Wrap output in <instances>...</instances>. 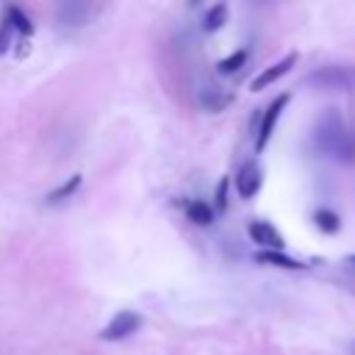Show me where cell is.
I'll list each match as a JSON object with an SVG mask.
<instances>
[{"instance_id":"obj_16","label":"cell","mask_w":355,"mask_h":355,"mask_svg":"<svg viewBox=\"0 0 355 355\" xmlns=\"http://www.w3.org/2000/svg\"><path fill=\"white\" fill-rule=\"evenodd\" d=\"M244 61H247V50H236L227 58H222L216 64V69H219V75H233V72H239L244 67Z\"/></svg>"},{"instance_id":"obj_18","label":"cell","mask_w":355,"mask_h":355,"mask_svg":"<svg viewBox=\"0 0 355 355\" xmlns=\"http://www.w3.org/2000/svg\"><path fill=\"white\" fill-rule=\"evenodd\" d=\"M227 186H230V178H222L219 186H216V211L227 208Z\"/></svg>"},{"instance_id":"obj_10","label":"cell","mask_w":355,"mask_h":355,"mask_svg":"<svg viewBox=\"0 0 355 355\" xmlns=\"http://www.w3.org/2000/svg\"><path fill=\"white\" fill-rule=\"evenodd\" d=\"M8 19H11V25H14V31H17V36L25 42L28 36H33V31H36V25L31 22V17L19 8V6H6V11H3Z\"/></svg>"},{"instance_id":"obj_4","label":"cell","mask_w":355,"mask_h":355,"mask_svg":"<svg viewBox=\"0 0 355 355\" xmlns=\"http://www.w3.org/2000/svg\"><path fill=\"white\" fill-rule=\"evenodd\" d=\"M139 327H141V316H139L136 311H119V313H114V319L103 327L100 338H103V341H122V338L133 336Z\"/></svg>"},{"instance_id":"obj_9","label":"cell","mask_w":355,"mask_h":355,"mask_svg":"<svg viewBox=\"0 0 355 355\" xmlns=\"http://www.w3.org/2000/svg\"><path fill=\"white\" fill-rule=\"evenodd\" d=\"M255 261H258V263H266V266H280V269H305L302 261L286 255L283 250H261V252L255 255Z\"/></svg>"},{"instance_id":"obj_7","label":"cell","mask_w":355,"mask_h":355,"mask_svg":"<svg viewBox=\"0 0 355 355\" xmlns=\"http://www.w3.org/2000/svg\"><path fill=\"white\" fill-rule=\"evenodd\" d=\"M308 83L319 86V89H349L352 86L349 72L344 67H322V69L308 75Z\"/></svg>"},{"instance_id":"obj_6","label":"cell","mask_w":355,"mask_h":355,"mask_svg":"<svg viewBox=\"0 0 355 355\" xmlns=\"http://www.w3.org/2000/svg\"><path fill=\"white\" fill-rule=\"evenodd\" d=\"M233 186H236V194L241 200H252L258 194V189H261V166L255 161L241 164V169L233 178Z\"/></svg>"},{"instance_id":"obj_3","label":"cell","mask_w":355,"mask_h":355,"mask_svg":"<svg viewBox=\"0 0 355 355\" xmlns=\"http://www.w3.org/2000/svg\"><path fill=\"white\" fill-rule=\"evenodd\" d=\"M288 100H291L288 94H277V97L266 105V111H263V116H261V125H258V136H255V153H263V150H266V144H269V139H272V130H275V125H277L283 108L288 105Z\"/></svg>"},{"instance_id":"obj_1","label":"cell","mask_w":355,"mask_h":355,"mask_svg":"<svg viewBox=\"0 0 355 355\" xmlns=\"http://www.w3.org/2000/svg\"><path fill=\"white\" fill-rule=\"evenodd\" d=\"M313 139H316V147L324 153V155H330V158H336V161H355V133L344 125V119L336 114V111H327L322 119H319V125H316V133H313Z\"/></svg>"},{"instance_id":"obj_17","label":"cell","mask_w":355,"mask_h":355,"mask_svg":"<svg viewBox=\"0 0 355 355\" xmlns=\"http://www.w3.org/2000/svg\"><path fill=\"white\" fill-rule=\"evenodd\" d=\"M14 39H17V31H14L11 19L3 14V17H0V55L11 53V47H14Z\"/></svg>"},{"instance_id":"obj_19","label":"cell","mask_w":355,"mask_h":355,"mask_svg":"<svg viewBox=\"0 0 355 355\" xmlns=\"http://www.w3.org/2000/svg\"><path fill=\"white\" fill-rule=\"evenodd\" d=\"M197 3H202V0H189V6H197Z\"/></svg>"},{"instance_id":"obj_11","label":"cell","mask_w":355,"mask_h":355,"mask_svg":"<svg viewBox=\"0 0 355 355\" xmlns=\"http://www.w3.org/2000/svg\"><path fill=\"white\" fill-rule=\"evenodd\" d=\"M186 216H189V222H194L200 227H208L214 222V205H208L205 200H191L186 205Z\"/></svg>"},{"instance_id":"obj_15","label":"cell","mask_w":355,"mask_h":355,"mask_svg":"<svg viewBox=\"0 0 355 355\" xmlns=\"http://www.w3.org/2000/svg\"><path fill=\"white\" fill-rule=\"evenodd\" d=\"M233 103V94L230 92H219V89H211L202 94V108L205 111H222Z\"/></svg>"},{"instance_id":"obj_20","label":"cell","mask_w":355,"mask_h":355,"mask_svg":"<svg viewBox=\"0 0 355 355\" xmlns=\"http://www.w3.org/2000/svg\"><path fill=\"white\" fill-rule=\"evenodd\" d=\"M347 261H349V263H352V266H355V255H349V258H347Z\"/></svg>"},{"instance_id":"obj_5","label":"cell","mask_w":355,"mask_h":355,"mask_svg":"<svg viewBox=\"0 0 355 355\" xmlns=\"http://www.w3.org/2000/svg\"><path fill=\"white\" fill-rule=\"evenodd\" d=\"M297 64V53H288V55H283L280 61H275V64H269V67H263L252 80H250V89L252 92H261V89H266V86H272V83H277L283 75H288L291 72V67Z\"/></svg>"},{"instance_id":"obj_13","label":"cell","mask_w":355,"mask_h":355,"mask_svg":"<svg viewBox=\"0 0 355 355\" xmlns=\"http://www.w3.org/2000/svg\"><path fill=\"white\" fill-rule=\"evenodd\" d=\"M313 222H316V227L322 230V233H338V227H341V216L336 214V211H330V208H316L313 211Z\"/></svg>"},{"instance_id":"obj_2","label":"cell","mask_w":355,"mask_h":355,"mask_svg":"<svg viewBox=\"0 0 355 355\" xmlns=\"http://www.w3.org/2000/svg\"><path fill=\"white\" fill-rule=\"evenodd\" d=\"M55 17L67 28H83L94 17V0H58Z\"/></svg>"},{"instance_id":"obj_12","label":"cell","mask_w":355,"mask_h":355,"mask_svg":"<svg viewBox=\"0 0 355 355\" xmlns=\"http://www.w3.org/2000/svg\"><path fill=\"white\" fill-rule=\"evenodd\" d=\"M225 22H227V6H225V3H216V6H211L208 14L202 17V31H205V33H216L219 28H225Z\"/></svg>"},{"instance_id":"obj_8","label":"cell","mask_w":355,"mask_h":355,"mask_svg":"<svg viewBox=\"0 0 355 355\" xmlns=\"http://www.w3.org/2000/svg\"><path fill=\"white\" fill-rule=\"evenodd\" d=\"M247 233H250V239L255 241V244H261V247H266V250H283V236L277 233V227L272 225V222H266V219H252L250 225H247Z\"/></svg>"},{"instance_id":"obj_21","label":"cell","mask_w":355,"mask_h":355,"mask_svg":"<svg viewBox=\"0 0 355 355\" xmlns=\"http://www.w3.org/2000/svg\"><path fill=\"white\" fill-rule=\"evenodd\" d=\"M352 355H355V349H352Z\"/></svg>"},{"instance_id":"obj_14","label":"cell","mask_w":355,"mask_h":355,"mask_svg":"<svg viewBox=\"0 0 355 355\" xmlns=\"http://www.w3.org/2000/svg\"><path fill=\"white\" fill-rule=\"evenodd\" d=\"M80 180H83L80 175H69V178H67V180H64V183H61L58 189H53V191L47 194V202L53 205V202H61V200L72 197V194H75V191L80 189Z\"/></svg>"}]
</instances>
